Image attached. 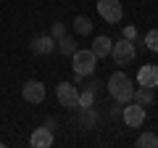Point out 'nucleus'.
<instances>
[{
	"label": "nucleus",
	"instance_id": "nucleus-1",
	"mask_svg": "<svg viewBox=\"0 0 158 148\" xmlns=\"http://www.w3.org/2000/svg\"><path fill=\"white\" fill-rule=\"evenodd\" d=\"M108 93H111V98L116 103H121V106L129 103V101H135V85H132V80L124 72H116V74L108 77Z\"/></svg>",
	"mask_w": 158,
	"mask_h": 148
},
{
	"label": "nucleus",
	"instance_id": "nucleus-2",
	"mask_svg": "<svg viewBox=\"0 0 158 148\" xmlns=\"http://www.w3.org/2000/svg\"><path fill=\"white\" fill-rule=\"evenodd\" d=\"M74 74H77L79 80H82V77H90L92 72H95V66H98V56L95 53H92V48L90 50H74Z\"/></svg>",
	"mask_w": 158,
	"mask_h": 148
},
{
	"label": "nucleus",
	"instance_id": "nucleus-3",
	"mask_svg": "<svg viewBox=\"0 0 158 148\" xmlns=\"http://www.w3.org/2000/svg\"><path fill=\"white\" fill-rule=\"evenodd\" d=\"M111 58L116 61V66H127V63H132L135 61V42L132 40H118V42H113V48H111Z\"/></svg>",
	"mask_w": 158,
	"mask_h": 148
},
{
	"label": "nucleus",
	"instance_id": "nucleus-4",
	"mask_svg": "<svg viewBox=\"0 0 158 148\" xmlns=\"http://www.w3.org/2000/svg\"><path fill=\"white\" fill-rule=\"evenodd\" d=\"M98 13H100V19H106L108 24H116L124 16V6H121L118 0H98Z\"/></svg>",
	"mask_w": 158,
	"mask_h": 148
},
{
	"label": "nucleus",
	"instance_id": "nucleus-5",
	"mask_svg": "<svg viewBox=\"0 0 158 148\" xmlns=\"http://www.w3.org/2000/svg\"><path fill=\"white\" fill-rule=\"evenodd\" d=\"M56 95H58V103L66 108H79V87H74L71 82H61L56 87Z\"/></svg>",
	"mask_w": 158,
	"mask_h": 148
},
{
	"label": "nucleus",
	"instance_id": "nucleus-6",
	"mask_svg": "<svg viewBox=\"0 0 158 148\" xmlns=\"http://www.w3.org/2000/svg\"><path fill=\"white\" fill-rule=\"evenodd\" d=\"M121 119H124L127 127H142V122H145V106H140V103H124V111H121Z\"/></svg>",
	"mask_w": 158,
	"mask_h": 148
},
{
	"label": "nucleus",
	"instance_id": "nucleus-7",
	"mask_svg": "<svg viewBox=\"0 0 158 148\" xmlns=\"http://www.w3.org/2000/svg\"><path fill=\"white\" fill-rule=\"evenodd\" d=\"M21 95H24V101H29V103H42L45 101V85L40 80H29V82H24Z\"/></svg>",
	"mask_w": 158,
	"mask_h": 148
},
{
	"label": "nucleus",
	"instance_id": "nucleus-8",
	"mask_svg": "<svg viewBox=\"0 0 158 148\" xmlns=\"http://www.w3.org/2000/svg\"><path fill=\"white\" fill-rule=\"evenodd\" d=\"M137 82L145 87H158V63H145L137 72Z\"/></svg>",
	"mask_w": 158,
	"mask_h": 148
},
{
	"label": "nucleus",
	"instance_id": "nucleus-9",
	"mask_svg": "<svg viewBox=\"0 0 158 148\" xmlns=\"http://www.w3.org/2000/svg\"><path fill=\"white\" fill-rule=\"evenodd\" d=\"M29 146L32 148H50L53 146V130L50 127H37L29 137Z\"/></svg>",
	"mask_w": 158,
	"mask_h": 148
},
{
	"label": "nucleus",
	"instance_id": "nucleus-10",
	"mask_svg": "<svg viewBox=\"0 0 158 148\" xmlns=\"http://www.w3.org/2000/svg\"><path fill=\"white\" fill-rule=\"evenodd\" d=\"M32 50L37 53V56H48V53H53V50H56V37H53V34H42V37H34Z\"/></svg>",
	"mask_w": 158,
	"mask_h": 148
},
{
	"label": "nucleus",
	"instance_id": "nucleus-11",
	"mask_svg": "<svg viewBox=\"0 0 158 148\" xmlns=\"http://www.w3.org/2000/svg\"><path fill=\"white\" fill-rule=\"evenodd\" d=\"M111 48H113V42H111V37H106V34H100V37L92 40V53H95L98 58L111 56Z\"/></svg>",
	"mask_w": 158,
	"mask_h": 148
},
{
	"label": "nucleus",
	"instance_id": "nucleus-12",
	"mask_svg": "<svg viewBox=\"0 0 158 148\" xmlns=\"http://www.w3.org/2000/svg\"><path fill=\"white\" fill-rule=\"evenodd\" d=\"M135 101L140 103V106H150L153 101H156V87H145V85H140V87H135Z\"/></svg>",
	"mask_w": 158,
	"mask_h": 148
},
{
	"label": "nucleus",
	"instance_id": "nucleus-13",
	"mask_svg": "<svg viewBox=\"0 0 158 148\" xmlns=\"http://www.w3.org/2000/svg\"><path fill=\"white\" fill-rule=\"evenodd\" d=\"M79 124L85 130H92L95 127V111L90 106H79Z\"/></svg>",
	"mask_w": 158,
	"mask_h": 148
},
{
	"label": "nucleus",
	"instance_id": "nucleus-14",
	"mask_svg": "<svg viewBox=\"0 0 158 148\" xmlns=\"http://www.w3.org/2000/svg\"><path fill=\"white\" fill-rule=\"evenodd\" d=\"M74 50H77V40H74V37H69V34L58 37V53H63V56H74Z\"/></svg>",
	"mask_w": 158,
	"mask_h": 148
},
{
	"label": "nucleus",
	"instance_id": "nucleus-15",
	"mask_svg": "<svg viewBox=\"0 0 158 148\" xmlns=\"http://www.w3.org/2000/svg\"><path fill=\"white\" fill-rule=\"evenodd\" d=\"M74 32L77 34H90L92 32V21L87 16H77L74 19Z\"/></svg>",
	"mask_w": 158,
	"mask_h": 148
},
{
	"label": "nucleus",
	"instance_id": "nucleus-16",
	"mask_svg": "<svg viewBox=\"0 0 158 148\" xmlns=\"http://www.w3.org/2000/svg\"><path fill=\"white\" fill-rule=\"evenodd\" d=\"M137 146L140 148H158V135L156 132H142L137 137Z\"/></svg>",
	"mask_w": 158,
	"mask_h": 148
},
{
	"label": "nucleus",
	"instance_id": "nucleus-17",
	"mask_svg": "<svg viewBox=\"0 0 158 148\" xmlns=\"http://www.w3.org/2000/svg\"><path fill=\"white\" fill-rule=\"evenodd\" d=\"M145 45L150 48L153 53H158V29H150V32L145 34Z\"/></svg>",
	"mask_w": 158,
	"mask_h": 148
},
{
	"label": "nucleus",
	"instance_id": "nucleus-18",
	"mask_svg": "<svg viewBox=\"0 0 158 148\" xmlns=\"http://www.w3.org/2000/svg\"><path fill=\"white\" fill-rule=\"evenodd\" d=\"M92 101H95V90L87 87L85 93H79V106H92Z\"/></svg>",
	"mask_w": 158,
	"mask_h": 148
},
{
	"label": "nucleus",
	"instance_id": "nucleus-19",
	"mask_svg": "<svg viewBox=\"0 0 158 148\" xmlns=\"http://www.w3.org/2000/svg\"><path fill=\"white\" fill-rule=\"evenodd\" d=\"M50 34H53V37H63V34H66V27H63L61 21H56V24L50 27Z\"/></svg>",
	"mask_w": 158,
	"mask_h": 148
},
{
	"label": "nucleus",
	"instance_id": "nucleus-20",
	"mask_svg": "<svg viewBox=\"0 0 158 148\" xmlns=\"http://www.w3.org/2000/svg\"><path fill=\"white\" fill-rule=\"evenodd\" d=\"M135 34H137L135 27H127V29H124V37H127V40H135Z\"/></svg>",
	"mask_w": 158,
	"mask_h": 148
}]
</instances>
